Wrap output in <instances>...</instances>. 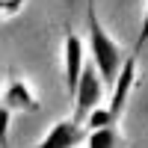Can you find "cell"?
Returning a JSON list of instances; mask_svg holds the SVG:
<instances>
[{
	"instance_id": "1",
	"label": "cell",
	"mask_w": 148,
	"mask_h": 148,
	"mask_svg": "<svg viewBox=\"0 0 148 148\" xmlns=\"http://www.w3.org/2000/svg\"><path fill=\"white\" fill-rule=\"evenodd\" d=\"M86 27H89V51H92V62L101 74V80L107 86H113V80L119 77L121 65H125V53L121 47L104 33L101 21H98V9L95 0H86Z\"/></svg>"
},
{
	"instance_id": "10",
	"label": "cell",
	"mask_w": 148,
	"mask_h": 148,
	"mask_svg": "<svg viewBox=\"0 0 148 148\" xmlns=\"http://www.w3.org/2000/svg\"><path fill=\"white\" fill-rule=\"evenodd\" d=\"M148 45V3H145V15H142V27H139V36H136V45H133V53H142V47Z\"/></svg>"
},
{
	"instance_id": "11",
	"label": "cell",
	"mask_w": 148,
	"mask_h": 148,
	"mask_svg": "<svg viewBox=\"0 0 148 148\" xmlns=\"http://www.w3.org/2000/svg\"><path fill=\"white\" fill-rule=\"evenodd\" d=\"M24 3V0H0V21L9 18L12 12H18V6Z\"/></svg>"
},
{
	"instance_id": "2",
	"label": "cell",
	"mask_w": 148,
	"mask_h": 148,
	"mask_svg": "<svg viewBox=\"0 0 148 148\" xmlns=\"http://www.w3.org/2000/svg\"><path fill=\"white\" fill-rule=\"evenodd\" d=\"M101 92H104V80L98 74L95 62H86L83 71H80V80H77V89H74V119L83 121L86 113L92 107H98L101 101Z\"/></svg>"
},
{
	"instance_id": "4",
	"label": "cell",
	"mask_w": 148,
	"mask_h": 148,
	"mask_svg": "<svg viewBox=\"0 0 148 148\" xmlns=\"http://www.w3.org/2000/svg\"><path fill=\"white\" fill-rule=\"evenodd\" d=\"M62 53H65V89L74 98V89H77V80L83 71V42L71 27L62 30Z\"/></svg>"
},
{
	"instance_id": "6",
	"label": "cell",
	"mask_w": 148,
	"mask_h": 148,
	"mask_svg": "<svg viewBox=\"0 0 148 148\" xmlns=\"http://www.w3.org/2000/svg\"><path fill=\"white\" fill-rule=\"evenodd\" d=\"M9 110H30V113H36L39 110V101H36V95L27 89V83H24L15 71H9L6 77V86H3V98H0Z\"/></svg>"
},
{
	"instance_id": "7",
	"label": "cell",
	"mask_w": 148,
	"mask_h": 148,
	"mask_svg": "<svg viewBox=\"0 0 148 148\" xmlns=\"http://www.w3.org/2000/svg\"><path fill=\"white\" fill-rule=\"evenodd\" d=\"M86 145L89 148H125V139H121V133L116 130V125H107V127L89 130Z\"/></svg>"
},
{
	"instance_id": "8",
	"label": "cell",
	"mask_w": 148,
	"mask_h": 148,
	"mask_svg": "<svg viewBox=\"0 0 148 148\" xmlns=\"http://www.w3.org/2000/svg\"><path fill=\"white\" fill-rule=\"evenodd\" d=\"M86 127L89 130H98V127H107V125H116V119H113V113L110 110H101V107H92L89 113H86Z\"/></svg>"
},
{
	"instance_id": "9",
	"label": "cell",
	"mask_w": 148,
	"mask_h": 148,
	"mask_svg": "<svg viewBox=\"0 0 148 148\" xmlns=\"http://www.w3.org/2000/svg\"><path fill=\"white\" fill-rule=\"evenodd\" d=\"M9 121H12V110L0 101V148H9Z\"/></svg>"
},
{
	"instance_id": "5",
	"label": "cell",
	"mask_w": 148,
	"mask_h": 148,
	"mask_svg": "<svg viewBox=\"0 0 148 148\" xmlns=\"http://www.w3.org/2000/svg\"><path fill=\"white\" fill-rule=\"evenodd\" d=\"M136 59H139L136 53H130V56L125 59V65H121L119 77L113 80V104H110L113 119H119L121 110H125V104H127V95H130V89H133V77H136Z\"/></svg>"
},
{
	"instance_id": "3",
	"label": "cell",
	"mask_w": 148,
	"mask_h": 148,
	"mask_svg": "<svg viewBox=\"0 0 148 148\" xmlns=\"http://www.w3.org/2000/svg\"><path fill=\"white\" fill-rule=\"evenodd\" d=\"M89 127L77 119H59L56 125L47 130V136L42 142H36L33 148H77L80 142H86Z\"/></svg>"
}]
</instances>
